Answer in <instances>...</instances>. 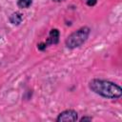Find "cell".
<instances>
[{"mask_svg":"<svg viewBox=\"0 0 122 122\" xmlns=\"http://www.w3.org/2000/svg\"><path fill=\"white\" fill-rule=\"evenodd\" d=\"M91 32V29L87 26L81 27L77 30L71 32L65 40V45L68 49L73 50L81 47L89 38Z\"/></svg>","mask_w":122,"mask_h":122,"instance_id":"cell-2","label":"cell"},{"mask_svg":"<svg viewBox=\"0 0 122 122\" xmlns=\"http://www.w3.org/2000/svg\"><path fill=\"white\" fill-rule=\"evenodd\" d=\"M53 2H56V3H59V2H62V1H64V0H52Z\"/></svg>","mask_w":122,"mask_h":122,"instance_id":"cell-9","label":"cell"},{"mask_svg":"<svg viewBox=\"0 0 122 122\" xmlns=\"http://www.w3.org/2000/svg\"><path fill=\"white\" fill-rule=\"evenodd\" d=\"M89 89L94 93L109 99H118L122 95V89L114 82L104 79H92L89 82Z\"/></svg>","mask_w":122,"mask_h":122,"instance_id":"cell-1","label":"cell"},{"mask_svg":"<svg viewBox=\"0 0 122 122\" xmlns=\"http://www.w3.org/2000/svg\"><path fill=\"white\" fill-rule=\"evenodd\" d=\"M9 20H10V22L12 25L18 26V25L21 24V22H22V20H23V14H22L21 12H19V11H15V12H13V13H11V14L10 15Z\"/></svg>","mask_w":122,"mask_h":122,"instance_id":"cell-5","label":"cell"},{"mask_svg":"<svg viewBox=\"0 0 122 122\" xmlns=\"http://www.w3.org/2000/svg\"><path fill=\"white\" fill-rule=\"evenodd\" d=\"M59 36H60L59 30L57 29H51L50 30L49 36L46 39V41L37 44V49L39 51H44L46 50V48H48L51 45H56L59 42Z\"/></svg>","mask_w":122,"mask_h":122,"instance_id":"cell-3","label":"cell"},{"mask_svg":"<svg viewBox=\"0 0 122 122\" xmlns=\"http://www.w3.org/2000/svg\"><path fill=\"white\" fill-rule=\"evenodd\" d=\"M16 4L20 9H28L32 5V0H17Z\"/></svg>","mask_w":122,"mask_h":122,"instance_id":"cell-6","label":"cell"},{"mask_svg":"<svg viewBox=\"0 0 122 122\" xmlns=\"http://www.w3.org/2000/svg\"><path fill=\"white\" fill-rule=\"evenodd\" d=\"M79 120H80V121H92V117H89V116H83V117L80 118Z\"/></svg>","mask_w":122,"mask_h":122,"instance_id":"cell-8","label":"cell"},{"mask_svg":"<svg viewBox=\"0 0 122 122\" xmlns=\"http://www.w3.org/2000/svg\"><path fill=\"white\" fill-rule=\"evenodd\" d=\"M85 2L89 7H93L97 3V0H85Z\"/></svg>","mask_w":122,"mask_h":122,"instance_id":"cell-7","label":"cell"},{"mask_svg":"<svg viewBox=\"0 0 122 122\" xmlns=\"http://www.w3.org/2000/svg\"><path fill=\"white\" fill-rule=\"evenodd\" d=\"M78 120V113L74 110H66L60 112L56 118L57 122H68Z\"/></svg>","mask_w":122,"mask_h":122,"instance_id":"cell-4","label":"cell"}]
</instances>
